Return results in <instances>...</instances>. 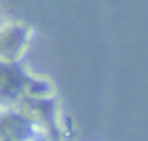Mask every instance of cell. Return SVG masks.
Masks as SVG:
<instances>
[{"mask_svg":"<svg viewBox=\"0 0 148 141\" xmlns=\"http://www.w3.org/2000/svg\"><path fill=\"white\" fill-rule=\"evenodd\" d=\"M30 28L23 23H5L0 27V60L17 62L30 40Z\"/></svg>","mask_w":148,"mask_h":141,"instance_id":"obj_4","label":"cell"},{"mask_svg":"<svg viewBox=\"0 0 148 141\" xmlns=\"http://www.w3.org/2000/svg\"><path fill=\"white\" fill-rule=\"evenodd\" d=\"M16 109L20 110L48 141H60L61 128L59 124V104L55 95L47 97L26 96Z\"/></svg>","mask_w":148,"mask_h":141,"instance_id":"obj_1","label":"cell"},{"mask_svg":"<svg viewBox=\"0 0 148 141\" xmlns=\"http://www.w3.org/2000/svg\"><path fill=\"white\" fill-rule=\"evenodd\" d=\"M0 141H48L17 109L0 113Z\"/></svg>","mask_w":148,"mask_h":141,"instance_id":"obj_3","label":"cell"},{"mask_svg":"<svg viewBox=\"0 0 148 141\" xmlns=\"http://www.w3.org/2000/svg\"><path fill=\"white\" fill-rule=\"evenodd\" d=\"M4 25H5V18H4V16H3L1 10H0V27L4 26Z\"/></svg>","mask_w":148,"mask_h":141,"instance_id":"obj_5","label":"cell"},{"mask_svg":"<svg viewBox=\"0 0 148 141\" xmlns=\"http://www.w3.org/2000/svg\"><path fill=\"white\" fill-rule=\"evenodd\" d=\"M0 113H1V110H0Z\"/></svg>","mask_w":148,"mask_h":141,"instance_id":"obj_6","label":"cell"},{"mask_svg":"<svg viewBox=\"0 0 148 141\" xmlns=\"http://www.w3.org/2000/svg\"><path fill=\"white\" fill-rule=\"evenodd\" d=\"M31 75L17 62L0 60V110L16 109L27 96Z\"/></svg>","mask_w":148,"mask_h":141,"instance_id":"obj_2","label":"cell"}]
</instances>
